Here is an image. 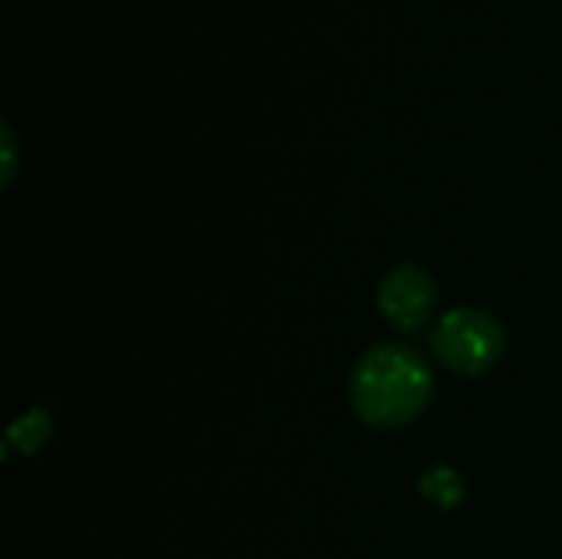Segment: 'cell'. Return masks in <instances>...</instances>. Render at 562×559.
Wrapping results in <instances>:
<instances>
[{
  "label": "cell",
  "mask_w": 562,
  "mask_h": 559,
  "mask_svg": "<svg viewBox=\"0 0 562 559\" xmlns=\"http://www.w3.org/2000/svg\"><path fill=\"white\" fill-rule=\"evenodd\" d=\"M431 372L408 346H379L352 372L349 395L356 412L375 428H398L418 418L431 399Z\"/></svg>",
  "instance_id": "obj_1"
},
{
  "label": "cell",
  "mask_w": 562,
  "mask_h": 559,
  "mask_svg": "<svg viewBox=\"0 0 562 559\" xmlns=\"http://www.w3.org/2000/svg\"><path fill=\"white\" fill-rule=\"evenodd\" d=\"M431 346H435V356L448 369H454L461 376H477L501 359L504 329L491 313L461 306V310H451L448 316H441V323L435 326Z\"/></svg>",
  "instance_id": "obj_2"
},
{
  "label": "cell",
  "mask_w": 562,
  "mask_h": 559,
  "mask_svg": "<svg viewBox=\"0 0 562 559\" xmlns=\"http://www.w3.org/2000/svg\"><path fill=\"white\" fill-rule=\"evenodd\" d=\"M435 300H438L435 280L422 267H415V264L389 270L382 287H379V310H382V316L395 329H405V333H415V329H422L431 320Z\"/></svg>",
  "instance_id": "obj_3"
},
{
  "label": "cell",
  "mask_w": 562,
  "mask_h": 559,
  "mask_svg": "<svg viewBox=\"0 0 562 559\" xmlns=\"http://www.w3.org/2000/svg\"><path fill=\"white\" fill-rule=\"evenodd\" d=\"M422 494L435 501L438 507H458L464 497V481L451 468H435L422 478Z\"/></svg>",
  "instance_id": "obj_4"
}]
</instances>
